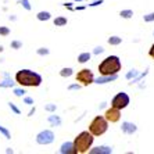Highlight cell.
<instances>
[{"mask_svg": "<svg viewBox=\"0 0 154 154\" xmlns=\"http://www.w3.org/2000/svg\"><path fill=\"white\" fill-rule=\"evenodd\" d=\"M94 142L93 135L89 131H83L75 137V140L72 142L74 143V154H83L88 153L89 149L92 147Z\"/></svg>", "mask_w": 154, "mask_h": 154, "instance_id": "cell-2", "label": "cell"}, {"mask_svg": "<svg viewBox=\"0 0 154 154\" xmlns=\"http://www.w3.org/2000/svg\"><path fill=\"white\" fill-rule=\"evenodd\" d=\"M76 2H82V0H76Z\"/></svg>", "mask_w": 154, "mask_h": 154, "instance_id": "cell-37", "label": "cell"}, {"mask_svg": "<svg viewBox=\"0 0 154 154\" xmlns=\"http://www.w3.org/2000/svg\"><path fill=\"white\" fill-rule=\"evenodd\" d=\"M136 125L135 124H131V122H124L122 124V132L128 133V135H132V133L136 132Z\"/></svg>", "mask_w": 154, "mask_h": 154, "instance_id": "cell-10", "label": "cell"}, {"mask_svg": "<svg viewBox=\"0 0 154 154\" xmlns=\"http://www.w3.org/2000/svg\"><path fill=\"white\" fill-rule=\"evenodd\" d=\"M90 60V53H82L78 56V61L79 63H86Z\"/></svg>", "mask_w": 154, "mask_h": 154, "instance_id": "cell-16", "label": "cell"}, {"mask_svg": "<svg viewBox=\"0 0 154 154\" xmlns=\"http://www.w3.org/2000/svg\"><path fill=\"white\" fill-rule=\"evenodd\" d=\"M76 82H79L82 86H89L90 83L94 82V76L93 72L90 71L89 68H83L76 74Z\"/></svg>", "mask_w": 154, "mask_h": 154, "instance_id": "cell-5", "label": "cell"}, {"mask_svg": "<svg viewBox=\"0 0 154 154\" xmlns=\"http://www.w3.org/2000/svg\"><path fill=\"white\" fill-rule=\"evenodd\" d=\"M8 20H10V21H15V20H17V17H15V15H10V17H8Z\"/></svg>", "mask_w": 154, "mask_h": 154, "instance_id": "cell-35", "label": "cell"}, {"mask_svg": "<svg viewBox=\"0 0 154 154\" xmlns=\"http://www.w3.org/2000/svg\"><path fill=\"white\" fill-rule=\"evenodd\" d=\"M121 42H122V39L118 38V36H111V38L108 39V43H110V45H119Z\"/></svg>", "mask_w": 154, "mask_h": 154, "instance_id": "cell-19", "label": "cell"}, {"mask_svg": "<svg viewBox=\"0 0 154 154\" xmlns=\"http://www.w3.org/2000/svg\"><path fill=\"white\" fill-rule=\"evenodd\" d=\"M24 103L28 104V106H32V104H33V99H32V97L26 96V97H24Z\"/></svg>", "mask_w": 154, "mask_h": 154, "instance_id": "cell-28", "label": "cell"}, {"mask_svg": "<svg viewBox=\"0 0 154 154\" xmlns=\"http://www.w3.org/2000/svg\"><path fill=\"white\" fill-rule=\"evenodd\" d=\"M8 107L11 108V111L14 112V114H17V115H20V114H21V110H20V108H18L14 103H11V101H10V103H8Z\"/></svg>", "mask_w": 154, "mask_h": 154, "instance_id": "cell-22", "label": "cell"}, {"mask_svg": "<svg viewBox=\"0 0 154 154\" xmlns=\"http://www.w3.org/2000/svg\"><path fill=\"white\" fill-rule=\"evenodd\" d=\"M0 133H3L6 139H11V133H10V131H8V129H6L3 125H0Z\"/></svg>", "mask_w": 154, "mask_h": 154, "instance_id": "cell-17", "label": "cell"}, {"mask_svg": "<svg viewBox=\"0 0 154 154\" xmlns=\"http://www.w3.org/2000/svg\"><path fill=\"white\" fill-rule=\"evenodd\" d=\"M36 53L39 54V56H47L50 51H49V49H46V47H40V49L36 50Z\"/></svg>", "mask_w": 154, "mask_h": 154, "instance_id": "cell-26", "label": "cell"}, {"mask_svg": "<svg viewBox=\"0 0 154 154\" xmlns=\"http://www.w3.org/2000/svg\"><path fill=\"white\" fill-rule=\"evenodd\" d=\"M0 35L8 36L10 35V28H8V26H0Z\"/></svg>", "mask_w": 154, "mask_h": 154, "instance_id": "cell-24", "label": "cell"}, {"mask_svg": "<svg viewBox=\"0 0 154 154\" xmlns=\"http://www.w3.org/2000/svg\"><path fill=\"white\" fill-rule=\"evenodd\" d=\"M119 15H121L122 18H131L133 15V11L132 10H122L121 13H119Z\"/></svg>", "mask_w": 154, "mask_h": 154, "instance_id": "cell-18", "label": "cell"}, {"mask_svg": "<svg viewBox=\"0 0 154 154\" xmlns=\"http://www.w3.org/2000/svg\"><path fill=\"white\" fill-rule=\"evenodd\" d=\"M15 82L25 88H38L42 85L43 79L39 74L31 71V69H20L15 74Z\"/></svg>", "mask_w": 154, "mask_h": 154, "instance_id": "cell-1", "label": "cell"}, {"mask_svg": "<svg viewBox=\"0 0 154 154\" xmlns=\"http://www.w3.org/2000/svg\"><path fill=\"white\" fill-rule=\"evenodd\" d=\"M121 61L117 56H108L100 63L99 72H100V75H115L121 71Z\"/></svg>", "mask_w": 154, "mask_h": 154, "instance_id": "cell-3", "label": "cell"}, {"mask_svg": "<svg viewBox=\"0 0 154 154\" xmlns=\"http://www.w3.org/2000/svg\"><path fill=\"white\" fill-rule=\"evenodd\" d=\"M35 111H36V110H35V107H33V108H31V111H29L28 117H32V115H33V114H35Z\"/></svg>", "mask_w": 154, "mask_h": 154, "instance_id": "cell-33", "label": "cell"}, {"mask_svg": "<svg viewBox=\"0 0 154 154\" xmlns=\"http://www.w3.org/2000/svg\"><path fill=\"white\" fill-rule=\"evenodd\" d=\"M144 21H147V22L154 21V13H151V14H147V15H144Z\"/></svg>", "mask_w": 154, "mask_h": 154, "instance_id": "cell-29", "label": "cell"}, {"mask_svg": "<svg viewBox=\"0 0 154 154\" xmlns=\"http://www.w3.org/2000/svg\"><path fill=\"white\" fill-rule=\"evenodd\" d=\"M60 153L61 154H71V153H74V143H72V142L63 143L61 144V149H60Z\"/></svg>", "mask_w": 154, "mask_h": 154, "instance_id": "cell-11", "label": "cell"}, {"mask_svg": "<svg viewBox=\"0 0 154 154\" xmlns=\"http://www.w3.org/2000/svg\"><path fill=\"white\" fill-rule=\"evenodd\" d=\"M54 25L56 26H64L67 25V18L65 17H57L54 20Z\"/></svg>", "mask_w": 154, "mask_h": 154, "instance_id": "cell-14", "label": "cell"}, {"mask_svg": "<svg viewBox=\"0 0 154 154\" xmlns=\"http://www.w3.org/2000/svg\"><path fill=\"white\" fill-rule=\"evenodd\" d=\"M107 129H108V121L101 115L94 117L93 121L90 122L89 125V132L93 136H101V135L107 132Z\"/></svg>", "mask_w": 154, "mask_h": 154, "instance_id": "cell-4", "label": "cell"}, {"mask_svg": "<svg viewBox=\"0 0 154 154\" xmlns=\"http://www.w3.org/2000/svg\"><path fill=\"white\" fill-rule=\"evenodd\" d=\"M20 3L22 4V7L25 8V10H28V11L32 10V6H31V3H29V0H20Z\"/></svg>", "mask_w": 154, "mask_h": 154, "instance_id": "cell-23", "label": "cell"}, {"mask_svg": "<svg viewBox=\"0 0 154 154\" xmlns=\"http://www.w3.org/2000/svg\"><path fill=\"white\" fill-rule=\"evenodd\" d=\"M92 154H99V153H111V149H108V147H97L94 150H90Z\"/></svg>", "mask_w": 154, "mask_h": 154, "instance_id": "cell-15", "label": "cell"}, {"mask_svg": "<svg viewBox=\"0 0 154 154\" xmlns=\"http://www.w3.org/2000/svg\"><path fill=\"white\" fill-rule=\"evenodd\" d=\"M103 51V47H96V50H94V54H99Z\"/></svg>", "mask_w": 154, "mask_h": 154, "instance_id": "cell-32", "label": "cell"}, {"mask_svg": "<svg viewBox=\"0 0 154 154\" xmlns=\"http://www.w3.org/2000/svg\"><path fill=\"white\" fill-rule=\"evenodd\" d=\"M60 75L64 76V78L65 76H71L72 75V68H63L60 71Z\"/></svg>", "mask_w": 154, "mask_h": 154, "instance_id": "cell-20", "label": "cell"}, {"mask_svg": "<svg viewBox=\"0 0 154 154\" xmlns=\"http://www.w3.org/2000/svg\"><path fill=\"white\" fill-rule=\"evenodd\" d=\"M49 122L51 124V126H58L61 124V119L58 118L57 115H50L49 117Z\"/></svg>", "mask_w": 154, "mask_h": 154, "instance_id": "cell-13", "label": "cell"}, {"mask_svg": "<svg viewBox=\"0 0 154 154\" xmlns=\"http://www.w3.org/2000/svg\"><path fill=\"white\" fill-rule=\"evenodd\" d=\"M36 18H38L39 21H49V20L51 18V14L49 13V11H40V13H38Z\"/></svg>", "mask_w": 154, "mask_h": 154, "instance_id": "cell-12", "label": "cell"}, {"mask_svg": "<svg viewBox=\"0 0 154 154\" xmlns=\"http://www.w3.org/2000/svg\"><path fill=\"white\" fill-rule=\"evenodd\" d=\"M79 88H81L79 85H71V86L68 88V89H69V90H75V89H79Z\"/></svg>", "mask_w": 154, "mask_h": 154, "instance_id": "cell-31", "label": "cell"}, {"mask_svg": "<svg viewBox=\"0 0 154 154\" xmlns=\"http://www.w3.org/2000/svg\"><path fill=\"white\" fill-rule=\"evenodd\" d=\"M54 142V133L51 131H42L36 135V143L38 144H50Z\"/></svg>", "mask_w": 154, "mask_h": 154, "instance_id": "cell-7", "label": "cell"}, {"mask_svg": "<svg viewBox=\"0 0 154 154\" xmlns=\"http://www.w3.org/2000/svg\"><path fill=\"white\" fill-rule=\"evenodd\" d=\"M121 110H118V108H108L107 111L104 112V118L107 119L108 122H111V124H114V122H118L119 119H121Z\"/></svg>", "mask_w": 154, "mask_h": 154, "instance_id": "cell-8", "label": "cell"}, {"mask_svg": "<svg viewBox=\"0 0 154 154\" xmlns=\"http://www.w3.org/2000/svg\"><path fill=\"white\" fill-rule=\"evenodd\" d=\"M149 56H150L151 58H154V43H153V45H151L150 50H149Z\"/></svg>", "mask_w": 154, "mask_h": 154, "instance_id": "cell-30", "label": "cell"}, {"mask_svg": "<svg viewBox=\"0 0 154 154\" xmlns=\"http://www.w3.org/2000/svg\"><path fill=\"white\" fill-rule=\"evenodd\" d=\"M56 104H47L46 107H45V110H46V111H49V112H53V111H56Z\"/></svg>", "mask_w": 154, "mask_h": 154, "instance_id": "cell-27", "label": "cell"}, {"mask_svg": "<svg viewBox=\"0 0 154 154\" xmlns=\"http://www.w3.org/2000/svg\"><path fill=\"white\" fill-rule=\"evenodd\" d=\"M3 50H4V47L2 46V45H0V53H3Z\"/></svg>", "mask_w": 154, "mask_h": 154, "instance_id": "cell-36", "label": "cell"}, {"mask_svg": "<svg viewBox=\"0 0 154 154\" xmlns=\"http://www.w3.org/2000/svg\"><path fill=\"white\" fill-rule=\"evenodd\" d=\"M25 90L24 89H21V88H17V89H14V94L17 97H22V96H25Z\"/></svg>", "mask_w": 154, "mask_h": 154, "instance_id": "cell-25", "label": "cell"}, {"mask_svg": "<svg viewBox=\"0 0 154 154\" xmlns=\"http://www.w3.org/2000/svg\"><path fill=\"white\" fill-rule=\"evenodd\" d=\"M6 153H7V154H13V153H14V150H13V149H11V147H8V149H7V150H6Z\"/></svg>", "mask_w": 154, "mask_h": 154, "instance_id": "cell-34", "label": "cell"}, {"mask_svg": "<svg viewBox=\"0 0 154 154\" xmlns=\"http://www.w3.org/2000/svg\"><path fill=\"white\" fill-rule=\"evenodd\" d=\"M10 46H11V49H15V50H17V49H21L22 47V42L21 40H13V42L10 43Z\"/></svg>", "mask_w": 154, "mask_h": 154, "instance_id": "cell-21", "label": "cell"}, {"mask_svg": "<svg viewBox=\"0 0 154 154\" xmlns=\"http://www.w3.org/2000/svg\"><path fill=\"white\" fill-rule=\"evenodd\" d=\"M3 81L0 82V88H13L15 82H13V79H11L10 74L8 72H3Z\"/></svg>", "mask_w": 154, "mask_h": 154, "instance_id": "cell-9", "label": "cell"}, {"mask_svg": "<svg viewBox=\"0 0 154 154\" xmlns=\"http://www.w3.org/2000/svg\"><path fill=\"white\" fill-rule=\"evenodd\" d=\"M128 104H129V96L126 93H124V92L118 93L111 100V107L118 108V110H122V108L128 107Z\"/></svg>", "mask_w": 154, "mask_h": 154, "instance_id": "cell-6", "label": "cell"}]
</instances>
